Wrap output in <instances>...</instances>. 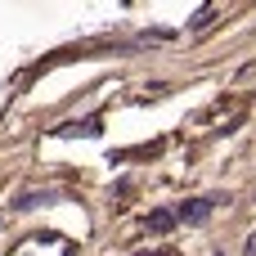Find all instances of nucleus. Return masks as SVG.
I'll list each match as a JSON object with an SVG mask.
<instances>
[{"label": "nucleus", "mask_w": 256, "mask_h": 256, "mask_svg": "<svg viewBox=\"0 0 256 256\" xmlns=\"http://www.w3.org/2000/svg\"><path fill=\"white\" fill-rule=\"evenodd\" d=\"M212 207H216V198H198V202H184V207H180V216H184V220H207V216H212Z\"/></svg>", "instance_id": "1"}, {"label": "nucleus", "mask_w": 256, "mask_h": 256, "mask_svg": "<svg viewBox=\"0 0 256 256\" xmlns=\"http://www.w3.org/2000/svg\"><path fill=\"white\" fill-rule=\"evenodd\" d=\"M171 225H176V216H171V212H153V216H148V230H153V234H166Z\"/></svg>", "instance_id": "2"}, {"label": "nucleus", "mask_w": 256, "mask_h": 256, "mask_svg": "<svg viewBox=\"0 0 256 256\" xmlns=\"http://www.w3.org/2000/svg\"><path fill=\"white\" fill-rule=\"evenodd\" d=\"M72 130H76V126H72ZM72 130H68V126H58V135H72ZM81 135H99V126H94V122H86V126H81Z\"/></svg>", "instance_id": "3"}, {"label": "nucleus", "mask_w": 256, "mask_h": 256, "mask_svg": "<svg viewBox=\"0 0 256 256\" xmlns=\"http://www.w3.org/2000/svg\"><path fill=\"white\" fill-rule=\"evenodd\" d=\"M248 256H256V238H252V243H248Z\"/></svg>", "instance_id": "4"}]
</instances>
